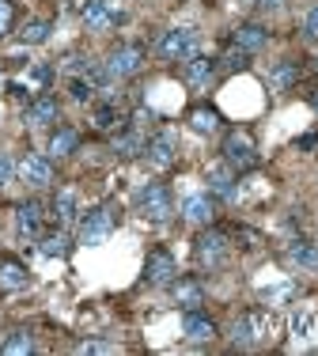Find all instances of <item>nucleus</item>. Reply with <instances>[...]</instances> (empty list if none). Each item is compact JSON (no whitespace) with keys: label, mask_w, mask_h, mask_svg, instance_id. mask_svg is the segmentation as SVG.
Segmentation results:
<instances>
[{"label":"nucleus","mask_w":318,"mask_h":356,"mask_svg":"<svg viewBox=\"0 0 318 356\" xmlns=\"http://www.w3.org/2000/svg\"><path fill=\"white\" fill-rule=\"evenodd\" d=\"M315 144H318V137H315V133H303V137L296 140V148H303V152H307V148H315Z\"/></svg>","instance_id":"39"},{"label":"nucleus","mask_w":318,"mask_h":356,"mask_svg":"<svg viewBox=\"0 0 318 356\" xmlns=\"http://www.w3.org/2000/svg\"><path fill=\"white\" fill-rule=\"evenodd\" d=\"M57 118H61V106H57L53 95H35L23 110V122L31 125V129H46V125H53Z\"/></svg>","instance_id":"13"},{"label":"nucleus","mask_w":318,"mask_h":356,"mask_svg":"<svg viewBox=\"0 0 318 356\" xmlns=\"http://www.w3.org/2000/svg\"><path fill=\"white\" fill-rule=\"evenodd\" d=\"M205 182H208V193H216L220 201H235L239 186H235V167L228 163H212L205 171Z\"/></svg>","instance_id":"15"},{"label":"nucleus","mask_w":318,"mask_h":356,"mask_svg":"<svg viewBox=\"0 0 318 356\" xmlns=\"http://www.w3.org/2000/svg\"><path fill=\"white\" fill-rule=\"evenodd\" d=\"M212 216H216V205H212L208 193H190V197L182 201V220H186V224L208 227V224H212Z\"/></svg>","instance_id":"19"},{"label":"nucleus","mask_w":318,"mask_h":356,"mask_svg":"<svg viewBox=\"0 0 318 356\" xmlns=\"http://www.w3.org/2000/svg\"><path fill=\"white\" fill-rule=\"evenodd\" d=\"M114 235V209L110 205H95L91 213L80 216L76 224V243L80 247H99Z\"/></svg>","instance_id":"3"},{"label":"nucleus","mask_w":318,"mask_h":356,"mask_svg":"<svg viewBox=\"0 0 318 356\" xmlns=\"http://www.w3.org/2000/svg\"><path fill=\"white\" fill-rule=\"evenodd\" d=\"M137 209L144 220H152V224H167V220L174 216V201H171V190H167L163 182H148L144 190L137 193Z\"/></svg>","instance_id":"5"},{"label":"nucleus","mask_w":318,"mask_h":356,"mask_svg":"<svg viewBox=\"0 0 318 356\" xmlns=\"http://www.w3.org/2000/svg\"><path fill=\"white\" fill-rule=\"evenodd\" d=\"M91 69V57H65V72H87Z\"/></svg>","instance_id":"37"},{"label":"nucleus","mask_w":318,"mask_h":356,"mask_svg":"<svg viewBox=\"0 0 318 356\" xmlns=\"http://www.w3.org/2000/svg\"><path fill=\"white\" fill-rule=\"evenodd\" d=\"M288 261L299 269H307V273H318V247L307 239H292L288 243Z\"/></svg>","instance_id":"22"},{"label":"nucleus","mask_w":318,"mask_h":356,"mask_svg":"<svg viewBox=\"0 0 318 356\" xmlns=\"http://www.w3.org/2000/svg\"><path fill=\"white\" fill-rule=\"evenodd\" d=\"M80 213V197H76V190H57V197H53V220L57 224H72Z\"/></svg>","instance_id":"23"},{"label":"nucleus","mask_w":318,"mask_h":356,"mask_svg":"<svg viewBox=\"0 0 318 356\" xmlns=\"http://www.w3.org/2000/svg\"><path fill=\"white\" fill-rule=\"evenodd\" d=\"M197 49H201V38H197L194 27H171L156 42V54L163 57V61H190Z\"/></svg>","instance_id":"4"},{"label":"nucleus","mask_w":318,"mask_h":356,"mask_svg":"<svg viewBox=\"0 0 318 356\" xmlns=\"http://www.w3.org/2000/svg\"><path fill=\"white\" fill-rule=\"evenodd\" d=\"M91 91H95V88H91L87 80H72L69 83V95L76 99V103H91Z\"/></svg>","instance_id":"33"},{"label":"nucleus","mask_w":318,"mask_h":356,"mask_svg":"<svg viewBox=\"0 0 318 356\" xmlns=\"http://www.w3.org/2000/svg\"><path fill=\"white\" fill-rule=\"evenodd\" d=\"M228 258H231V235L208 224L205 232L197 235V243H194V261H197L201 269H208V273H212V269L228 266Z\"/></svg>","instance_id":"1"},{"label":"nucleus","mask_w":318,"mask_h":356,"mask_svg":"<svg viewBox=\"0 0 318 356\" xmlns=\"http://www.w3.org/2000/svg\"><path fill=\"white\" fill-rule=\"evenodd\" d=\"M144 137H140L137 129H129V133H122V137H114V152H118L122 159H133V156H144Z\"/></svg>","instance_id":"26"},{"label":"nucleus","mask_w":318,"mask_h":356,"mask_svg":"<svg viewBox=\"0 0 318 356\" xmlns=\"http://www.w3.org/2000/svg\"><path fill=\"white\" fill-rule=\"evenodd\" d=\"M171 296L182 311H201V303H205V284H201L197 277H174Z\"/></svg>","instance_id":"14"},{"label":"nucleus","mask_w":318,"mask_h":356,"mask_svg":"<svg viewBox=\"0 0 318 356\" xmlns=\"http://www.w3.org/2000/svg\"><path fill=\"white\" fill-rule=\"evenodd\" d=\"M182 337L194 345H208L216 337V322L201 311H182Z\"/></svg>","instance_id":"16"},{"label":"nucleus","mask_w":318,"mask_h":356,"mask_svg":"<svg viewBox=\"0 0 318 356\" xmlns=\"http://www.w3.org/2000/svg\"><path fill=\"white\" fill-rule=\"evenodd\" d=\"M258 8H265V12H277V8H284L288 0H254Z\"/></svg>","instance_id":"38"},{"label":"nucleus","mask_w":318,"mask_h":356,"mask_svg":"<svg viewBox=\"0 0 318 356\" xmlns=\"http://www.w3.org/2000/svg\"><path fill=\"white\" fill-rule=\"evenodd\" d=\"M0 353L4 356H27V353H35V337H31L27 330H12V334L0 341Z\"/></svg>","instance_id":"25"},{"label":"nucleus","mask_w":318,"mask_h":356,"mask_svg":"<svg viewBox=\"0 0 318 356\" xmlns=\"http://www.w3.org/2000/svg\"><path fill=\"white\" fill-rule=\"evenodd\" d=\"M19 178L31 186V190H46L49 182H53V159L49 156H38V152H31V156L19 159Z\"/></svg>","instance_id":"10"},{"label":"nucleus","mask_w":318,"mask_h":356,"mask_svg":"<svg viewBox=\"0 0 318 356\" xmlns=\"http://www.w3.org/2000/svg\"><path fill=\"white\" fill-rule=\"evenodd\" d=\"M76 12L83 19V27L95 31V35H106V31L118 27L122 12L114 8V0H76Z\"/></svg>","instance_id":"6"},{"label":"nucleus","mask_w":318,"mask_h":356,"mask_svg":"<svg viewBox=\"0 0 318 356\" xmlns=\"http://www.w3.org/2000/svg\"><path fill=\"white\" fill-rule=\"evenodd\" d=\"M38 250L46 254V258H65V254L72 250V243H69L65 232H53V235H42L38 239Z\"/></svg>","instance_id":"28"},{"label":"nucleus","mask_w":318,"mask_h":356,"mask_svg":"<svg viewBox=\"0 0 318 356\" xmlns=\"http://www.w3.org/2000/svg\"><path fill=\"white\" fill-rule=\"evenodd\" d=\"M15 178V159L8 152H0V186H8Z\"/></svg>","instance_id":"36"},{"label":"nucleus","mask_w":318,"mask_h":356,"mask_svg":"<svg viewBox=\"0 0 318 356\" xmlns=\"http://www.w3.org/2000/svg\"><path fill=\"white\" fill-rule=\"evenodd\" d=\"M303 38L307 42H318V4L303 15Z\"/></svg>","instance_id":"34"},{"label":"nucleus","mask_w":318,"mask_h":356,"mask_svg":"<svg viewBox=\"0 0 318 356\" xmlns=\"http://www.w3.org/2000/svg\"><path fill=\"white\" fill-rule=\"evenodd\" d=\"M144 156H148V163H152V167H171L174 156H178V137H174L171 129H159L156 137H148Z\"/></svg>","instance_id":"12"},{"label":"nucleus","mask_w":318,"mask_h":356,"mask_svg":"<svg viewBox=\"0 0 318 356\" xmlns=\"http://www.w3.org/2000/svg\"><path fill=\"white\" fill-rule=\"evenodd\" d=\"M144 46H114L110 54H106L103 69L110 80H129V76H137L140 69H144Z\"/></svg>","instance_id":"7"},{"label":"nucleus","mask_w":318,"mask_h":356,"mask_svg":"<svg viewBox=\"0 0 318 356\" xmlns=\"http://www.w3.org/2000/svg\"><path fill=\"white\" fill-rule=\"evenodd\" d=\"M311 106H315V114H318V91H311Z\"/></svg>","instance_id":"41"},{"label":"nucleus","mask_w":318,"mask_h":356,"mask_svg":"<svg viewBox=\"0 0 318 356\" xmlns=\"http://www.w3.org/2000/svg\"><path fill=\"white\" fill-rule=\"evenodd\" d=\"M76 353H80V356H87V353H91V356H95V353H118V345H110V341H80Z\"/></svg>","instance_id":"32"},{"label":"nucleus","mask_w":318,"mask_h":356,"mask_svg":"<svg viewBox=\"0 0 318 356\" xmlns=\"http://www.w3.org/2000/svg\"><path fill=\"white\" fill-rule=\"evenodd\" d=\"M42 220H46L42 201H19V205H15V235L27 239V243L42 239Z\"/></svg>","instance_id":"11"},{"label":"nucleus","mask_w":318,"mask_h":356,"mask_svg":"<svg viewBox=\"0 0 318 356\" xmlns=\"http://www.w3.org/2000/svg\"><path fill=\"white\" fill-rule=\"evenodd\" d=\"M216 57H205V54H194L190 61H182V80L190 83V88H208V80L216 76Z\"/></svg>","instance_id":"18"},{"label":"nucleus","mask_w":318,"mask_h":356,"mask_svg":"<svg viewBox=\"0 0 318 356\" xmlns=\"http://www.w3.org/2000/svg\"><path fill=\"white\" fill-rule=\"evenodd\" d=\"M8 91H12V95L19 99V103H31V95H27V88H23V83H12Z\"/></svg>","instance_id":"40"},{"label":"nucleus","mask_w":318,"mask_h":356,"mask_svg":"<svg viewBox=\"0 0 318 356\" xmlns=\"http://www.w3.org/2000/svg\"><path fill=\"white\" fill-rule=\"evenodd\" d=\"M269 330H273V318L265 315L262 307H246L235 322H231V345H235V349H258V345L269 337Z\"/></svg>","instance_id":"2"},{"label":"nucleus","mask_w":318,"mask_h":356,"mask_svg":"<svg viewBox=\"0 0 318 356\" xmlns=\"http://www.w3.org/2000/svg\"><path fill=\"white\" fill-rule=\"evenodd\" d=\"M76 148H80V133L76 129L57 125V129L49 133V159H65V156H72Z\"/></svg>","instance_id":"21"},{"label":"nucleus","mask_w":318,"mask_h":356,"mask_svg":"<svg viewBox=\"0 0 318 356\" xmlns=\"http://www.w3.org/2000/svg\"><path fill=\"white\" fill-rule=\"evenodd\" d=\"M46 38H49V23H46V19H31L27 27L19 31V42H23V46H42Z\"/></svg>","instance_id":"29"},{"label":"nucleus","mask_w":318,"mask_h":356,"mask_svg":"<svg viewBox=\"0 0 318 356\" xmlns=\"http://www.w3.org/2000/svg\"><path fill=\"white\" fill-rule=\"evenodd\" d=\"M12 19H15V8H12V0H0V38L12 31Z\"/></svg>","instance_id":"35"},{"label":"nucleus","mask_w":318,"mask_h":356,"mask_svg":"<svg viewBox=\"0 0 318 356\" xmlns=\"http://www.w3.org/2000/svg\"><path fill=\"white\" fill-rule=\"evenodd\" d=\"M91 125H95V129H103V133H110L114 125H118V106H114V103L95 106V114H91Z\"/></svg>","instance_id":"30"},{"label":"nucleus","mask_w":318,"mask_h":356,"mask_svg":"<svg viewBox=\"0 0 318 356\" xmlns=\"http://www.w3.org/2000/svg\"><path fill=\"white\" fill-rule=\"evenodd\" d=\"M299 72H303V69H299L296 57H281V61L269 69V88L273 91H292L299 83Z\"/></svg>","instance_id":"20"},{"label":"nucleus","mask_w":318,"mask_h":356,"mask_svg":"<svg viewBox=\"0 0 318 356\" xmlns=\"http://www.w3.org/2000/svg\"><path fill=\"white\" fill-rule=\"evenodd\" d=\"M31 284V273L27 266H19V261H0V288H8V292H19V288Z\"/></svg>","instance_id":"24"},{"label":"nucleus","mask_w":318,"mask_h":356,"mask_svg":"<svg viewBox=\"0 0 318 356\" xmlns=\"http://www.w3.org/2000/svg\"><path fill=\"white\" fill-rule=\"evenodd\" d=\"M224 163L235 167V171H250V167H258V148H254V140H250V133L231 129L228 137H224Z\"/></svg>","instance_id":"8"},{"label":"nucleus","mask_w":318,"mask_h":356,"mask_svg":"<svg viewBox=\"0 0 318 356\" xmlns=\"http://www.w3.org/2000/svg\"><path fill=\"white\" fill-rule=\"evenodd\" d=\"M190 129L194 133H216L220 129V114H216L212 106H197L194 114H190Z\"/></svg>","instance_id":"27"},{"label":"nucleus","mask_w":318,"mask_h":356,"mask_svg":"<svg viewBox=\"0 0 318 356\" xmlns=\"http://www.w3.org/2000/svg\"><path fill=\"white\" fill-rule=\"evenodd\" d=\"M174 277H178V261H174V254L163 250V247H156L152 254H148V261H144V284L171 288Z\"/></svg>","instance_id":"9"},{"label":"nucleus","mask_w":318,"mask_h":356,"mask_svg":"<svg viewBox=\"0 0 318 356\" xmlns=\"http://www.w3.org/2000/svg\"><path fill=\"white\" fill-rule=\"evenodd\" d=\"M220 61H224V69H228V72H242V69L250 65V54H246V49H239L235 42H231V49L220 57Z\"/></svg>","instance_id":"31"},{"label":"nucleus","mask_w":318,"mask_h":356,"mask_svg":"<svg viewBox=\"0 0 318 356\" xmlns=\"http://www.w3.org/2000/svg\"><path fill=\"white\" fill-rule=\"evenodd\" d=\"M231 42L254 57V54H262V49L269 46V27H265V23H239L235 35H231Z\"/></svg>","instance_id":"17"}]
</instances>
